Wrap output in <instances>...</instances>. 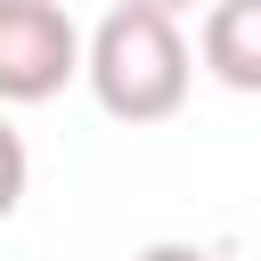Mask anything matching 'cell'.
Wrapping results in <instances>:
<instances>
[{
  "label": "cell",
  "mask_w": 261,
  "mask_h": 261,
  "mask_svg": "<svg viewBox=\"0 0 261 261\" xmlns=\"http://www.w3.org/2000/svg\"><path fill=\"white\" fill-rule=\"evenodd\" d=\"M82 73H90V98L114 114V122H171L188 106V82H196V57L179 41V16H155V8H106L98 33L82 41Z\"/></svg>",
  "instance_id": "6da1fadb"
},
{
  "label": "cell",
  "mask_w": 261,
  "mask_h": 261,
  "mask_svg": "<svg viewBox=\"0 0 261 261\" xmlns=\"http://www.w3.org/2000/svg\"><path fill=\"white\" fill-rule=\"evenodd\" d=\"M196 57L228 90H261V0H204Z\"/></svg>",
  "instance_id": "3957f363"
},
{
  "label": "cell",
  "mask_w": 261,
  "mask_h": 261,
  "mask_svg": "<svg viewBox=\"0 0 261 261\" xmlns=\"http://www.w3.org/2000/svg\"><path fill=\"white\" fill-rule=\"evenodd\" d=\"M82 73L65 0H0V106H41Z\"/></svg>",
  "instance_id": "7a4b0ae2"
},
{
  "label": "cell",
  "mask_w": 261,
  "mask_h": 261,
  "mask_svg": "<svg viewBox=\"0 0 261 261\" xmlns=\"http://www.w3.org/2000/svg\"><path fill=\"white\" fill-rule=\"evenodd\" d=\"M24 179H33V155H24V139H16V122L0 114V220L24 204Z\"/></svg>",
  "instance_id": "277c9868"
},
{
  "label": "cell",
  "mask_w": 261,
  "mask_h": 261,
  "mask_svg": "<svg viewBox=\"0 0 261 261\" xmlns=\"http://www.w3.org/2000/svg\"><path fill=\"white\" fill-rule=\"evenodd\" d=\"M139 261H212V253H204V245H179V237H163V245H147Z\"/></svg>",
  "instance_id": "5b68a950"
},
{
  "label": "cell",
  "mask_w": 261,
  "mask_h": 261,
  "mask_svg": "<svg viewBox=\"0 0 261 261\" xmlns=\"http://www.w3.org/2000/svg\"><path fill=\"white\" fill-rule=\"evenodd\" d=\"M122 8H155V16H188V8H204V0H122Z\"/></svg>",
  "instance_id": "8992f818"
}]
</instances>
